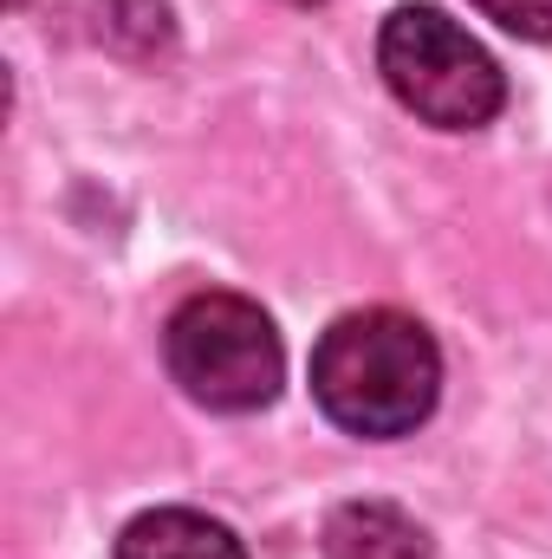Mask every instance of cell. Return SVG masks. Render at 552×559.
I'll list each match as a JSON object with an SVG mask.
<instances>
[{
    "mask_svg": "<svg viewBox=\"0 0 552 559\" xmlns=\"http://www.w3.org/2000/svg\"><path fill=\"white\" fill-rule=\"evenodd\" d=\"M435 391H442V352L429 325L397 306L345 312L312 345V397L351 436L371 442L410 436L435 411Z\"/></svg>",
    "mask_w": 552,
    "mask_h": 559,
    "instance_id": "6da1fadb",
    "label": "cell"
},
{
    "mask_svg": "<svg viewBox=\"0 0 552 559\" xmlns=\"http://www.w3.org/2000/svg\"><path fill=\"white\" fill-rule=\"evenodd\" d=\"M377 72L397 92V105L416 111L422 124H435V131H481L507 98V79L488 59V46L468 39L435 7H397L384 20Z\"/></svg>",
    "mask_w": 552,
    "mask_h": 559,
    "instance_id": "7a4b0ae2",
    "label": "cell"
},
{
    "mask_svg": "<svg viewBox=\"0 0 552 559\" xmlns=\"http://www.w3.org/2000/svg\"><path fill=\"white\" fill-rule=\"evenodd\" d=\"M169 378L208 411H261L279 391V332L241 293H195L163 325Z\"/></svg>",
    "mask_w": 552,
    "mask_h": 559,
    "instance_id": "3957f363",
    "label": "cell"
},
{
    "mask_svg": "<svg viewBox=\"0 0 552 559\" xmlns=\"http://www.w3.org/2000/svg\"><path fill=\"white\" fill-rule=\"evenodd\" d=\"M118 559H248V547L195 508H156L118 534Z\"/></svg>",
    "mask_w": 552,
    "mask_h": 559,
    "instance_id": "277c9868",
    "label": "cell"
},
{
    "mask_svg": "<svg viewBox=\"0 0 552 559\" xmlns=\"http://www.w3.org/2000/svg\"><path fill=\"white\" fill-rule=\"evenodd\" d=\"M325 559H429V534L391 501H351L325 521Z\"/></svg>",
    "mask_w": 552,
    "mask_h": 559,
    "instance_id": "5b68a950",
    "label": "cell"
},
{
    "mask_svg": "<svg viewBox=\"0 0 552 559\" xmlns=\"http://www.w3.org/2000/svg\"><path fill=\"white\" fill-rule=\"evenodd\" d=\"M475 13H488L501 33H520V39H552V0H468Z\"/></svg>",
    "mask_w": 552,
    "mask_h": 559,
    "instance_id": "8992f818",
    "label": "cell"
},
{
    "mask_svg": "<svg viewBox=\"0 0 552 559\" xmlns=\"http://www.w3.org/2000/svg\"><path fill=\"white\" fill-rule=\"evenodd\" d=\"M299 7H305V0H299Z\"/></svg>",
    "mask_w": 552,
    "mask_h": 559,
    "instance_id": "52a82bcc",
    "label": "cell"
}]
</instances>
